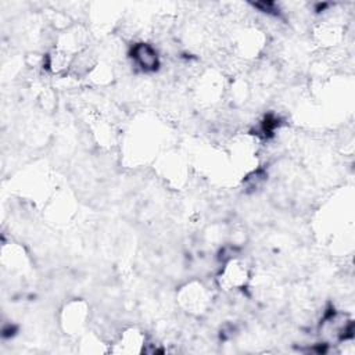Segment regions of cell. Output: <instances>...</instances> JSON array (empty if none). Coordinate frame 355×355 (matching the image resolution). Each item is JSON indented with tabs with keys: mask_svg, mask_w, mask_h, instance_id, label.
Returning a JSON list of instances; mask_svg holds the SVG:
<instances>
[{
	"mask_svg": "<svg viewBox=\"0 0 355 355\" xmlns=\"http://www.w3.org/2000/svg\"><path fill=\"white\" fill-rule=\"evenodd\" d=\"M130 58L133 64L143 72H154L159 67V55L155 47L144 42L132 46Z\"/></svg>",
	"mask_w": 355,
	"mask_h": 355,
	"instance_id": "cell-1",
	"label": "cell"
}]
</instances>
